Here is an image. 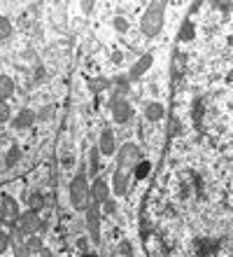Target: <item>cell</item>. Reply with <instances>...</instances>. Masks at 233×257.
I'll list each match as a JSON object with an SVG mask.
<instances>
[{"instance_id":"3957f363","label":"cell","mask_w":233,"mask_h":257,"mask_svg":"<svg viewBox=\"0 0 233 257\" xmlns=\"http://www.w3.org/2000/svg\"><path fill=\"white\" fill-rule=\"evenodd\" d=\"M117 162H119V171H124V173L135 171V166L140 164V148L135 145V143L121 145L119 152H117Z\"/></svg>"},{"instance_id":"f1b7e54d","label":"cell","mask_w":233,"mask_h":257,"mask_svg":"<svg viewBox=\"0 0 233 257\" xmlns=\"http://www.w3.org/2000/svg\"><path fill=\"white\" fill-rule=\"evenodd\" d=\"M0 63H3V56H0Z\"/></svg>"},{"instance_id":"8992f818","label":"cell","mask_w":233,"mask_h":257,"mask_svg":"<svg viewBox=\"0 0 233 257\" xmlns=\"http://www.w3.org/2000/svg\"><path fill=\"white\" fill-rule=\"evenodd\" d=\"M87 227L91 231V238L93 241H98L100 238V215H98V203H93L87 208Z\"/></svg>"},{"instance_id":"277c9868","label":"cell","mask_w":233,"mask_h":257,"mask_svg":"<svg viewBox=\"0 0 233 257\" xmlns=\"http://www.w3.org/2000/svg\"><path fill=\"white\" fill-rule=\"evenodd\" d=\"M19 203L14 201L12 196H3L0 199V220L7 224H14V222H19Z\"/></svg>"},{"instance_id":"e0dca14e","label":"cell","mask_w":233,"mask_h":257,"mask_svg":"<svg viewBox=\"0 0 233 257\" xmlns=\"http://www.w3.org/2000/svg\"><path fill=\"white\" fill-rule=\"evenodd\" d=\"M26 248L31 252H42V248H45V245H42V238H38V236H31L26 241Z\"/></svg>"},{"instance_id":"7a4b0ae2","label":"cell","mask_w":233,"mask_h":257,"mask_svg":"<svg viewBox=\"0 0 233 257\" xmlns=\"http://www.w3.org/2000/svg\"><path fill=\"white\" fill-rule=\"evenodd\" d=\"M70 201H73V208L77 210H87L91 206V187L87 183L84 171H80L75 176V180L70 183Z\"/></svg>"},{"instance_id":"ffe728a7","label":"cell","mask_w":233,"mask_h":257,"mask_svg":"<svg viewBox=\"0 0 233 257\" xmlns=\"http://www.w3.org/2000/svg\"><path fill=\"white\" fill-rule=\"evenodd\" d=\"M7 119H10V108L5 101H0V124H5Z\"/></svg>"},{"instance_id":"52a82bcc","label":"cell","mask_w":233,"mask_h":257,"mask_svg":"<svg viewBox=\"0 0 233 257\" xmlns=\"http://www.w3.org/2000/svg\"><path fill=\"white\" fill-rule=\"evenodd\" d=\"M112 105V117L117 124H124L131 119V115H133V108H131V103L128 101H112L110 103Z\"/></svg>"},{"instance_id":"7402d4cb","label":"cell","mask_w":233,"mask_h":257,"mask_svg":"<svg viewBox=\"0 0 233 257\" xmlns=\"http://www.w3.org/2000/svg\"><path fill=\"white\" fill-rule=\"evenodd\" d=\"M114 28H117V31H121V33H124V31H126L128 28V24H126V19H114Z\"/></svg>"},{"instance_id":"ac0fdd59","label":"cell","mask_w":233,"mask_h":257,"mask_svg":"<svg viewBox=\"0 0 233 257\" xmlns=\"http://www.w3.org/2000/svg\"><path fill=\"white\" fill-rule=\"evenodd\" d=\"M98 159H100V150H98V145H96V148L91 150V171H93V173H96V171H98V166H100Z\"/></svg>"},{"instance_id":"9c48e42d","label":"cell","mask_w":233,"mask_h":257,"mask_svg":"<svg viewBox=\"0 0 233 257\" xmlns=\"http://www.w3.org/2000/svg\"><path fill=\"white\" fill-rule=\"evenodd\" d=\"M98 150H100V155H105V157H112L114 152H117V138H114V134L110 128H105V131L100 134Z\"/></svg>"},{"instance_id":"9a60e30c","label":"cell","mask_w":233,"mask_h":257,"mask_svg":"<svg viewBox=\"0 0 233 257\" xmlns=\"http://www.w3.org/2000/svg\"><path fill=\"white\" fill-rule=\"evenodd\" d=\"M10 35H12V24L7 17H0V40H5Z\"/></svg>"},{"instance_id":"7c38bea8","label":"cell","mask_w":233,"mask_h":257,"mask_svg":"<svg viewBox=\"0 0 233 257\" xmlns=\"http://www.w3.org/2000/svg\"><path fill=\"white\" fill-rule=\"evenodd\" d=\"M33 122H35V112L33 110H28V108H24L19 112V117L14 119V126L17 128H28V126H33Z\"/></svg>"},{"instance_id":"44dd1931","label":"cell","mask_w":233,"mask_h":257,"mask_svg":"<svg viewBox=\"0 0 233 257\" xmlns=\"http://www.w3.org/2000/svg\"><path fill=\"white\" fill-rule=\"evenodd\" d=\"M10 248V236L5 231H0V255H5V250Z\"/></svg>"},{"instance_id":"4fadbf2b","label":"cell","mask_w":233,"mask_h":257,"mask_svg":"<svg viewBox=\"0 0 233 257\" xmlns=\"http://www.w3.org/2000/svg\"><path fill=\"white\" fill-rule=\"evenodd\" d=\"M14 94V80L7 75H0V101H7Z\"/></svg>"},{"instance_id":"484cf974","label":"cell","mask_w":233,"mask_h":257,"mask_svg":"<svg viewBox=\"0 0 233 257\" xmlns=\"http://www.w3.org/2000/svg\"><path fill=\"white\" fill-rule=\"evenodd\" d=\"M105 210H107V213H112V210H114V203L110 201V199H107V201H105Z\"/></svg>"},{"instance_id":"cb8c5ba5","label":"cell","mask_w":233,"mask_h":257,"mask_svg":"<svg viewBox=\"0 0 233 257\" xmlns=\"http://www.w3.org/2000/svg\"><path fill=\"white\" fill-rule=\"evenodd\" d=\"M89 87H91V91H100V89H103V82H89Z\"/></svg>"},{"instance_id":"83f0119b","label":"cell","mask_w":233,"mask_h":257,"mask_svg":"<svg viewBox=\"0 0 233 257\" xmlns=\"http://www.w3.org/2000/svg\"><path fill=\"white\" fill-rule=\"evenodd\" d=\"M84 257H96V255H91V252H87V255H84Z\"/></svg>"},{"instance_id":"d4e9b609","label":"cell","mask_w":233,"mask_h":257,"mask_svg":"<svg viewBox=\"0 0 233 257\" xmlns=\"http://www.w3.org/2000/svg\"><path fill=\"white\" fill-rule=\"evenodd\" d=\"M42 203H45V201H42V196H40V194H35V196H33V206H35V208H40Z\"/></svg>"},{"instance_id":"8fae6325","label":"cell","mask_w":233,"mask_h":257,"mask_svg":"<svg viewBox=\"0 0 233 257\" xmlns=\"http://www.w3.org/2000/svg\"><path fill=\"white\" fill-rule=\"evenodd\" d=\"M152 61H154L152 54H145L142 59H138V61L133 63V68H131V77H140V75H145V70L152 66Z\"/></svg>"},{"instance_id":"d6986e66","label":"cell","mask_w":233,"mask_h":257,"mask_svg":"<svg viewBox=\"0 0 233 257\" xmlns=\"http://www.w3.org/2000/svg\"><path fill=\"white\" fill-rule=\"evenodd\" d=\"M147 173H149V162H140L135 166V178H145Z\"/></svg>"},{"instance_id":"ba28073f","label":"cell","mask_w":233,"mask_h":257,"mask_svg":"<svg viewBox=\"0 0 233 257\" xmlns=\"http://www.w3.org/2000/svg\"><path fill=\"white\" fill-rule=\"evenodd\" d=\"M107 199H110V187H107V183L103 178H96L91 183V201L100 206V203H105Z\"/></svg>"},{"instance_id":"5bb4252c","label":"cell","mask_w":233,"mask_h":257,"mask_svg":"<svg viewBox=\"0 0 233 257\" xmlns=\"http://www.w3.org/2000/svg\"><path fill=\"white\" fill-rule=\"evenodd\" d=\"M145 117L149 122H159L161 117H163V105L161 103H149L145 108Z\"/></svg>"},{"instance_id":"5b68a950","label":"cell","mask_w":233,"mask_h":257,"mask_svg":"<svg viewBox=\"0 0 233 257\" xmlns=\"http://www.w3.org/2000/svg\"><path fill=\"white\" fill-rule=\"evenodd\" d=\"M40 227H42V220H40V215H38L35 210L24 213V215L19 217V222H17V229H19L21 234H31V236H33Z\"/></svg>"},{"instance_id":"30bf717a","label":"cell","mask_w":233,"mask_h":257,"mask_svg":"<svg viewBox=\"0 0 233 257\" xmlns=\"http://www.w3.org/2000/svg\"><path fill=\"white\" fill-rule=\"evenodd\" d=\"M112 190H114V194H126V190H128V173H124V171H114V176H112Z\"/></svg>"},{"instance_id":"2e32d148","label":"cell","mask_w":233,"mask_h":257,"mask_svg":"<svg viewBox=\"0 0 233 257\" xmlns=\"http://www.w3.org/2000/svg\"><path fill=\"white\" fill-rule=\"evenodd\" d=\"M191 38H193V24H191V19H186L184 24H182L180 40H191Z\"/></svg>"},{"instance_id":"6da1fadb","label":"cell","mask_w":233,"mask_h":257,"mask_svg":"<svg viewBox=\"0 0 233 257\" xmlns=\"http://www.w3.org/2000/svg\"><path fill=\"white\" fill-rule=\"evenodd\" d=\"M163 10H166V3H152V5L147 7V12L142 14L140 31L147 38H154V35L161 33V28H163Z\"/></svg>"},{"instance_id":"603a6c76","label":"cell","mask_w":233,"mask_h":257,"mask_svg":"<svg viewBox=\"0 0 233 257\" xmlns=\"http://www.w3.org/2000/svg\"><path fill=\"white\" fill-rule=\"evenodd\" d=\"M17 157H19V150H12V152H10V157H7V164H14V162H17Z\"/></svg>"},{"instance_id":"4316f807","label":"cell","mask_w":233,"mask_h":257,"mask_svg":"<svg viewBox=\"0 0 233 257\" xmlns=\"http://www.w3.org/2000/svg\"><path fill=\"white\" fill-rule=\"evenodd\" d=\"M91 7H93V3H82V10H84V12H91Z\"/></svg>"}]
</instances>
